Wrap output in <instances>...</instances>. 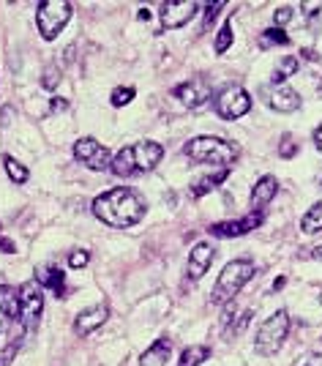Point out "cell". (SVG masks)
<instances>
[{"label":"cell","instance_id":"cell-1","mask_svg":"<svg viewBox=\"0 0 322 366\" xmlns=\"http://www.w3.org/2000/svg\"><path fill=\"white\" fill-rule=\"evenodd\" d=\"M145 213H148V205L140 197V191H134L129 186L109 189L93 200V216L112 230L134 227L145 219Z\"/></svg>","mask_w":322,"mask_h":366},{"label":"cell","instance_id":"cell-2","mask_svg":"<svg viewBox=\"0 0 322 366\" xmlns=\"http://www.w3.org/2000/svg\"><path fill=\"white\" fill-rule=\"evenodd\" d=\"M183 153L191 162L216 164L222 170H229V164L238 159V148L222 140V137H194V140H189L183 145Z\"/></svg>","mask_w":322,"mask_h":366},{"label":"cell","instance_id":"cell-3","mask_svg":"<svg viewBox=\"0 0 322 366\" xmlns=\"http://www.w3.org/2000/svg\"><path fill=\"white\" fill-rule=\"evenodd\" d=\"M251 276H254V263L251 260H232V263H227L224 271L219 273V279H216V287L210 293V301L213 304H229V301H235V295L251 282Z\"/></svg>","mask_w":322,"mask_h":366},{"label":"cell","instance_id":"cell-4","mask_svg":"<svg viewBox=\"0 0 322 366\" xmlns=\"http://www.w3.org/2000/svg\"><path fill=\"white\" fill-rule=\"evenodd\" d=\"M68 20H71V3L66 0H44L36 8V25L44 41L58 39V33L66 28Z\"/></svg>","mask_w":322,"mask_h":366},{"label":"cell","instance_id":"cell-5","mask_svg":"<svg viewBox=\"0 0 322 366\" xmlns=\"http://www.w3.org/2000/svg\"><path fill=\"white\" fill-rule=\"evenodd\" d=\"M287 333H290V314L282 309V312L270 314L260 326L257 339H254V350H257L260 355H273V353H279V347L284 345Z\"/></svg>","mask_w":322,"mask_h":366},{"label":"cell","instance_id":"cell-6","mask_svg":"<svg viewBox=\"0 0 322 366\" xmlns=\"http://www.w3.org/2000/svg\"><path fill=\"white\" fill-rule=\"evenodd\" d=\"M213 110L224 121H238V118H243L251 110V96L243 90L241 85H229V88H224L222 93L216 96Z\"/></svg>","mask_w":322,"mask_h":366},{"label":"cell","instance_id":"cell-7","mask_svg":"<svg viewBox=\"0 0 322 366\" xmlns=\"http://www.w3.org/2000/svg\"><path fill=\"white\" fill-rule=\"evenodd\" d=\"M44 312V287L39 279H30L20 287V320L28 331L39 326V317Z\"/></svg>","mask_w":322,"mask_h":366},{"label":"cell","instance_id":"cell-8","mask_svg":"<svg viewBox=\"0 0 322 366\" xmlns=\"http://www.w3.org/2000/svg\"><path fill=\"white\" fill-rule=\"evenodd\" d=\"M74 159L80 164H85L88 170L93 172H104L112 167V153L107 145H101L96 137H80L74 143Z\"/></svg>","mask_w":322,"mask_h":366},{"label":"cell","instance_id":"cell-9","mask_svg":"<svg viewBox=\"0 0 322 366\" xmlns=\"http://www.w3.org/2000/svg\"><path fill=\"white\" fill-rule=\"evenodd\" d=\"M197 11H200V3H194V0L164 3L161 6V28L164 30H178V28H183V25H189V22L194 20Z\"/></svg>","mask_w":322,"mask_h":366},{"label":"cell","instance_id":"cell-10","mask_svg":"<svg viewBox=\"0 0 322 366\" xmlns=\"http://www.w3.org/2000/svg\"><path fill=\"white\" fill-rule=\"evenodd\" d=\"M262 211H251L249 216H243L238 222H216L210 224V235H216V238H241L246 232H251V230H257L262 224Z\"/></svg>","mask_w":322,"mask_h":366},{"label":"cell","instance_id":"cell-11","mask_svg":"<svg viewBox=\"0 0 322 366\" xmlns=\"http://www.w3.org/2000/svg\"><path fill=\"white\" fill-rule=\"evenodd\" d=\"M172 96H175L183 107L197 110V107H202V104L210 99V85H208V80L181 82V85H175V88H172Z\"/></svg>","mask_w":322,"mask_h":366},{"label":"cell","instance_id":"cell-12","mask_svg":"<svg viewBox=\"0 0 322 366\" xmlns=\"http://www.w3.org/2000/svg\"><path fill=\"white\" fill-rule=\"evenodd\" d=\"M109 317V306L107 304H96L90 309H82L80 314L74 317V333L77 336H90L96 328H101Z\"/></svg>","mask_w":322,"mask_h":366},{"label":"cell","instance_id":"cell-13","mask_svg":"<svg viewBox=\"0 0 322 366\" xmlns=\"http://www.w3.org/2000/svg\"><path fill=\"white\" fill-rule=\"evenodd\" d=\"M131 150H134V167H137V172H150L164 159V148L159 143H153V140L131 145Z\"/></svg>","mask_w":322,"mask_h":366},{"label":"cell","instance_id":"cell-14","mask_svg":"<svg viewBox=\"0 0 322 366\" xmlns=\"http://www.w3.org/2000/svg\"><path fill=\"white\" fill-rule=\"evenodd\" d=\"M213 257H216V249L210 244H205V241H200V244L194 246L191 252H189V279H202L205 273H208V268H210V263H213Z\"/></svg>","mask_w":322,"mask_h":366},{"label":"cell","instance_id":"cell-15","mask_svg":"<svg viewBox=\"0 0 322 366\" xmlns=\"http://www.w3.org/2000/svg\"><path fill=\"white\" fill-rule=\"evenodd\" d=\"M268 104H270L276 112H295V110H301V96H298L292 88L279 85V88H273V90L268 93Z\"/></svg>","mask_w":322,"mask_h":366},{"label":"cell","instance_id":"cell-16","mask_svg":"<svg viewBox=\"0 0 322 366\" xmlns=\"http://www.w3.org/2000/svg\"><path fill=\"white\" fill-rule=\"evenodd\" d=\"M276 191H279V181L273 175H262L260 181L254 183V189H251V208L262 211L265 205L276 197Z\"/></svg>","mask_w":322,"mask_h":366},{"label":"cell","instance_id":"cell-17","mask_svg":"<svg viewBox=\"0 0 322 366\" xmlns=\"http://www.w3.org/2000/svg\"><path fill=\"white\" fill-rule=\"evenodd\" d=\"M169 353H172V342L167 336H161V339H156L153 345L142 353L140 366H164L169 361Z\"/></svg>","mask_w":322,"mask_h":366},{"label":"cell","instance_id":"cell-18","mask_svg":"<svg viewBox=\"0 0 322 366\" xmlns=\"http://www.w3.org/2000/svg\"><path fill=\"white\" fill-rule=\"evenodd\" d=\"M0 314L8 320H20V287L0 285Z\"/></svg>","mask_w":322,"mask_h":366},{"label":"cell","instance_id":"cell-19","mask_svg":"<svg viewBox=\"0 0 322 366\" xmlns=\"http://www.w3.org/2000/svg\"><path fill=\"white\" fill-rule=\"evenodd\" d=\"M118 178H131L137 175V167H134V150L131 148H121L115 156H112V167H109Z\"/></svg>","mask_w":322,"mask_h":366},{"label":"cell","instance_id":"cell-20","mask_svg":"<svg viewBox=\"0 0 322 366\" xmlns=\"http://www.w3.org/2000/svg\"><path fill=\"white\" fill-rule=\"evenodd\" d=\"M39 282H41V287H49L58 298H66V273H63L58 265H47Z\"/></svg>","mask_w":322,"mask_h":366},{"label":"cell","instance_id":"cell-21","mask_svg":"<svg viewBox=\"0 0 322 366\" xmlns=\"http://www.w3.org/2000/svg\"><path fill=\"white\" fill-rule=\"evenodd\" d=\"M229 178V170H219L216 175H205V178H200V181L194 183V186H189V197L191 200H200L202 194H208V191H213L219 183H224Z\"/></svg>","mask_w":322,"mask_h":366},{"label":"cell","instance_id":"cell-22","mask_svg":"<svg viewBox=\"0 0 322 366\" xmlns=\"http://www.w3.org/2000/svg\"><path fill=\"white\" fill-rule=\"evenodd\" d=\"M301 230L306 235H314L322 230V203H314L306 213L301 216Z\"/></svg>","mask_w":322,"mask_h":366},{"label":"cell","instance_id":"cell-23","mask_svg":"<svg viewBox=\"0 0 322 366\" xmlns=\"http://www.w3.org/2000/svg\"><path fill=\"white\" fill-rule=\"evenodd\" d=\"M210 358V347L208 345H191L181 353V366H200Z\"/></svg>","mask_w":322,"mask_h":366},{"label":"cell","instance_id":"cell-24","mask_svg":"<svg viewBox=\"0 0 322 366\" xmlns=\"http://www.w3.org/2000/svg\"><path fill=\"white\" fill-rule=\"evenodd\" d=\"M298 69H301V61H298L295 55H287V58L279 61V66H276V71H273V77H270V80H273V85L279 88V85H282L287 77H292Z\"/></svg>","mask_w":322,"mask_h":366},{"label":"cell","instance_id":"cell-25","mask_svg":"<svg viewBox=\"0 0 322 366\" xmlns=\"http://www.w3.org/2000/svg\"><path fill=\"white\" fill-rule=\"evenodd\" d=\"M287 47L290 44V36L284 33L282 28H268L260 33V49H270V47Z\"/></svg>","mask_w":322,"mask_h":366},{"label":"cell","instance_id":"cell-26","mask_svg":"<svg viewBox=\"0 0 322 366\" xmlns=\"http://www.w3.org/2000/svg\"><path fill=\"white\" fill-rule=\"evenodd\" d=\"M3 164H6V172H8V178H11L14 183H25V181H28V167L17 162L14 156H6V159H3Z\"/></svg>","mask_w":322,"mask_h":366},{"label":"cell","instance_id":"cell-27","mask_svg":"<svg viewBox=\"0 0 322 366\" xmlns=\"http://www.w3.org/2000/svg\"><path fill=\"white\" fill-rule=\"evenodd\" d=\"M229 47H232V20H227L222 25V30H219V36H216L213 49H216V55H224Z\"/></svg>","mask_w":322,"mask_h":366},{"label":"cell","instance_id":"cell-28","mask_svg":"<svg viewBox=\"0 0 322 366\" xmlns=\"http://www.w3.org/2000/svg\"><path fill=\"white\" fill-rule=\"evenodd\" d=\"M137 96V90L129 85V88H115L112 90V96H109V104L112 107H126V104H131V99Z\"/></svg>","mask_w":322,"mask_h":366},{"label":"cell","instance_id":"cell-29","mask_svg":"<svg viewBox=\"0 0 322 366\" xmlns=\"http://www.w3.org/2000/svg\"><path fill=\"white\" fill-rule=\"evenodd\" d=\"M295 153H298V143L292 140V134H284L282 145H279V156H282V159H292Z\"/></svg>","mask_w":322,"mask_h":366},{"label":"cell","instance_id":"cell-30","mask_svg":"<svg viewBox=\"0 0 322 366\" xmlns=\"http://www.w3.org/2000/svg\"><path fill=\"white\" fill-rule=\"evenodd\" d=\"M88 263H90V252H88V249H74V252L68 254V265H71V268H85Z\"/></svg>","mask_w":322,"mask_h":366},{"label":"cell","instance_id":"cell-31","mask_svg":"<svg viewBox=\"0 0 322 366\" xmlns=\"http://www.w3.org/2000/svg\"><path fill=\"white\" fill-rule=\"evenodd\" d=\"M58 82H61V71H58V66H49V69L44 71V80H41V85H44L47 90H52V88H58Z\"/></svg>","mask_w":322,"mask_h":366},{"label":"cell","instance_id":"cell-32","mask_svg":"<svg viewBox=\"0 0 322 366\" xmlns=\"http://www.w3.org/2000/svg\"><path fill=\"white\" fill-rule=\"evenodd\" d=\"M17 350H20V339H17V342H11L8 347H3V350H0V366H11L14 355H17Z\"/></svg>","mask_w":322,"mask_h":366},{"label":"cell","instance_id":"cell-33","mask_svg":"<svg viewBox=\"0 0 322 366\" xmlns=\"http://www.w3.org/2000/svg\"><path fill=\"white\" fill-rule=\"evenodd\" d=\"M222 8H224V3H222V0H219V3H210V6L205 8V30H208V28L213 25V20L219 17V11H222Z\"/></svg>","mask_w":322,"mask_h":366},{"label":"cell","instance_id":"cell-34","mask_svg":"<svg viewBox=\"0 0 322 366\" xmlns=\"http://www.w3.org/2000/svg\"><path fill=\"white\" fill-rule=\"evenodd\" d=\"M290 20H292V8H290V6H282V8H276V11H273V22H276V28H279V25H287Z\"/></svg>","mask_w":322,"mask_h":366},{"label":"cell","instance_id":"cell-35","mask_svg":"<svg viewBox=\"0 0 322 366\" xmlns=\"http://www.w3.org/2000/svg\"><path fill=\"white\" fill-rule=\"evenodd\" d=\"M0 252H6V254H14V252H17L14 241H8V238L3 235V224H0Z\"/></svg>","mask_w":322,"mask_h":366},{"label":"cell","instance_id":"cell-36","mask_svg":"<svg viewBox=\"0 0 322 366\" xmlns=\"http://www.w3.org/2000/svg\"><path fill=\"white\" fill-rule=\"evenodd\" d=\"M249 323H251V312H243L241 323H238V326H232L229 331H227V333H235V336H238V333H241V331H243L246 326H249Z\"/></svg>","mask_w":322,"mask_h":366},{"label":"cell","instance_id":"cell-37","mask_svg":"<svg viewBox=\"0 0 322 366\" xmlns=\"http://www.w3.org/2000/svg\"><path fill=\"white\" fill-rule=\"evenodd\" d=\"M11 118H14V107H11V104H6V107H3V112H0V126H11Z\"/></svg>","mask_w":322,"mask_h":366},{"label":"cell","instance_id":"cell-38","mask_svg":"<svg viewBox=\"0 0 322 366\" xmlns=\"http://www.w3.org/2000/svg\"><path fill=\"white\" fill-rule=\"evenodd\" d=\"M232 314H235V301H229V304H224V317H222V323H224V326H229V323H232Z\"/></svg>","mask_w":322,"mask_h":366},{"label":"cell","instance_id":"cell-39","mask_svg":"<svg viewBox=\"0 0 322 366\" xmlns=\"http://www.w3.org/2000/svg\"><path fill=\"white\" fill-rule=\"evenodd\" d=\"M63 110H68V102L66 99H52V112H63Z\"/></svg>","mask_w":322,"mask_h":366},{"label":"cell","instance_id":"cell-40","mask_svg":"<svg viewBox=\"0 0 322 366\" xmlns=\"http://www.w3.org/2000/svg\"><path fill=\"white\" fill-rule=\"evenodd\" d=\"M314 145H317V150L322 153V123L314 129Z\"/></svg>","mask_w":322,"mask_h":366},{"label":"cell","instance_id":"cell-41","mask_svg":"<svg viewBox=\"0 0 322 366\" xmlns=\"http://www.w3.org/2000/svg\"><path fill=\"white\" fill-rule=\"evenodd\" d=\"M301 58H306V61H317V52L306 47V49H301Z\"/></svg>","mask_w":322,"mask_h":366},{"label":"cell","instance_id":"cell-42","mask_svg":"<svg viewBox=\"0 0 322 366\" xmlns=\"http://www.w3.org/2000/svg\"><path fill=\"white\" fill-rule=\"evenodd\" d=\"M303 366H322V358H320V355H311V358H309V361H306Z\"/></svg>","mask_w":322,"mask_h":366},{"label":"cell","instance_id":"cell-43","mask_svg":"<svg viewBox=\"0 0 322 366\" xmlns=\"http://www.w3.org/2000/svg\"><path fill=\"white\" fill-rule=\"evenodd\" d=\"M284 285H287V279H284V276H279V279H276V282H273V290H276V293H279V290H282Z\"/></svg>","mask_w":322,"mask_h":366},{"label":"cell","instance_id":"cell-44","mask_svg":"<svg viewBox=\"0 0 322 366\" xmlns=\"http://www.w3.org/2000/svg\"><path fill=\"white\" fill-rule=\"evenodd\" d=\"M309 257H314V260H322V246H317V249H311V254Z\"/></svg>","mask_w":322,"mask_h":366},{"label":"cell","instance_id":"cell-45","mask_svg":"<svg viewBox=\"0 0 322 366\" xmlns=\"http://www.w3.org/2000/svg\"><path fill=\"white\" fill-rule=\"evenodd\" d=\"M137 17H140V20H148V22H150V11H148V8H140V14H137Z\"/></svg>","mask_w":322,"mask_h":366},{"label":"cell","instance_id":"cell-46","mask_svg":"<svg viewBox=\"0 0 322 366\" xmlns=\"http://www.w3.org/2000/svg\"><path fill=\"white\" fill-rule=\"evenodd\" d=\"M317 93H320V96H322V82H320V85H317Z\"/></svg>","mask_w":322,"mask_h":366},{"label":"cell","instance_id":"cell-47","mask_svg":"<svg viewBox=\"0 0 322 366\" xmlns=\"http://www.w3.org/2000/svg\"><path fill=\"white\" fill-rule=\"evenodd\" d=\"M0 336H3V320H0Z\"/></svg>","mask_w":322,"mask_h":366},{"label":"cell","instance_id":"cell-48","mask_svg":"<svg viewBox=\"0 0 322 366\" xmlns=\"http://www.w3.org/2000/svg\"><path fill=\"white\" fill-rule=\"evenodd\" d=\"M320 186H322V183H320Z\"/></svg>","mask_w":322,"mask_h":366}]
</instances>
